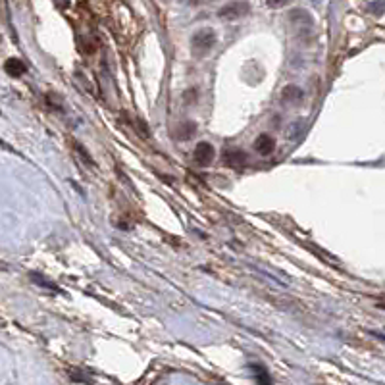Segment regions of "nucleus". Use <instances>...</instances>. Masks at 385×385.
<instances>
[{
    "label": "nucleus",
    "instance_id": "obj_1",
    "mask_svg": "<svg viewBox=\"0 0 385 385\" xmlns=\"http://www.w3.org/2000/svg\"><path fill=\"white\" fill-rule=\"evenodd\" d=\"M218 43V35L212 27H202L195 31L191 37V52L195 58H204L206 54L212 52V48Z\"/></svg>",
    "mask_w": 385,
    "mask_h": 385
},
{
    "label": "nucleus",
    "instance_id": "obj_2",
    "mask_svg": "<svg viewBox=\"0 0 385 385\" xmlns=\"http://www.w3.org/2000/svg\"><path fill=\"white\" fill-rule=\"evenodd\" d=\"M246 14H251V4L246 0H233L218 10V18L224 21H237V19L245 18Z\"/></svg>",
    "mask_w": 385,
    "mask_h": 385
},
{
    "label": "nucleus",
    "instance_id": "obj_3",
    "mask_svg": "<svg viewBox=\"0 0 385 385\" xmlns=\"http://www.w3.org/2000/svg\"><path fill=\"white\" fill-rule=\"evenodd\" d=\"M289 19H291V23L295 27H298L302 33H308L312 27H314V18H312V14L310 12H307V10L302 8H295L289 12Z\"/></svg>",
    "mask_w": 385,
    "mask_h": 385
},
{
    "label": "nucleus",
    "instance_id": "obj_4",
    "mask_svg": "<svg viewBox=\"0 0 385 385\" xmlns=\"http://www.w3.org/2000/svg\"><path fill=\"white\" fill-rule=\"evenodd\" d=\"M214 156H216V150H214V147H212L210 143L201 141V143L195 147V162H197L199 166H204V168L210 166Z\"/></svg>",
    "mask_w": 385,
    "mask_h": 385
},
{
    "label": "nucleus",
    "instance_id": "obj_5",
    "mask_svg": "<svg viewBox=\"0 0 385 385\" xmlns=\"http://www.w3.org/2000/svg\"><path fill=\"white\" fill-rule=\"evenodd\" d=\"M254 149L258 150L262 156H268V154H271L273 149H276V143H273V139H271L268 133H262L258 139L254 141Z\"/></svg>",
    "mask_w": 385,
    "mask_h": 385
},
{
    "label": "nucleus",
    "instance_id": "obj_6",
    "mask_svg": "<svg viewBox=\"0 0 385 385\" xmlns=\"http://www.w3.org/2000/svg\"><path fill=\"white\" fill-rule=\"evenodd\" d=\"M4 70L8 71V75H12V77H19V75H23L27 71V66L21 60H18V58H10L4 64Z\"/></svg>",
    "mask_w": 385,
    "mask_h": 385
},
{
    "label": "nucleus",
    "instance_id": "obj_7",
    "mask_svg": "<svg viewBox=\"0 0 385 385\" xmlns=\"http://www.w3.org/2000/svg\"><path fill=\"white\" fill-rule=\"evenodd\" d=\"M197 133V125H195V122H185V123H179L177 125V129H175V137L181 141H187L191 139L193 135Z\"/></svg>",
    "mask_w": 385,
    "mask_h": 385
},
{
    "label": "nucleus",
    "instance_id": "obj_8",
    "mask_svg": "<svg viewBox=\"0 0 385 385\" xmlns=\"http://www.w3.org/2000/svg\"><path fill=\"white\" fill-rule=\"evenodd\" d=\"M246 162V154L241 150H228L226 152V164L233 168H241Z\"/></svg>",
    "mask_w": 385,
    "mask_h": 385
},
{
    "label": "nucleus",
    "instance_id": "obj_9",
    "mask_svg": "<svg viewBox=\"0 0 385 385\" xmlns=\"http://www.w3.org/2000/svg\"><path fill=\"white\" fill-rule=\"evenodd\" d=\"M281 96H283V102H298L302 98V91L297 85H287V87L283 89Z\"/></svg>",
    "mask_w": 385,
    "mask_h": 385
},
{
    "label": "nucleus",
    "instance_id": "obj_10",
    "mask_svg": "<svg viewBox=\"0 0 385 385\" xmlns=\"http://www.w3.org/2000/svg\"><path fill=\"white\" fill-rule=\"evenodd\" d=\"M268 8L271 10H278V8H285L287 4H291V0H266Z\"/></svg>",
    "mask_w": 385,
    "mask_h": 385
},
{
    "label": "nucleus",
    "instance_id": "obj_11",
    "mask_svg": "<svg viewBox=\"0 0 385 385\" xmlns=\"http://www.w3.org/2000/svg\"><path fill=\"white\" fill-rule=\"evenodd\" d=\"M383 10H385V0H377V2H372V4H370V12H374L376 16H379Z\"/></svg>",
    "mask_w": 385,
    "mask_h": 385
},
{
    "label": "nucleus",
    "instance_id": "obj_12",
    "mask_svg": "<svg viewBox=\"0 0 385 385\" xmlns=\"http://www.w3.org/2000/svg\"><path fill=\"white\" fill-rule=\"evenodd\" d=\"M183 4H187V6H199L202 0H181Z\"/></svg>",
    "mask_w": 385,
    "mask_h": 385
},
{
    "label": "nucleus",
    "instance_id": "obj_13",
    "mask_svg": "<svg viewBox=\"0 0 385 385\" xmlns=\"http://www.w3.org/2000/svg\"><path fill=\"white\" fill-rule=\"evenodd\" d=\"M56 4H60V6H64V8H66V6L70 4V0H56Z\"/></svg>",
    "mask_w": 385,
    "mask_h": 385
},
{
    "label": "nucleus",
    "instance_id": "obj_14",
    "mask_svg": "<svg viewBox=\"0 0 385 385\" xmlns=\"http://www.w3.org/2000/svg\"><path fill=\"white\" fill-rule=\"evenodd\" d=\"M312 2H316V4H318V2H322V0H312Z\"/></svg>",
    "mask_w": 385,
    "mask_h": 385
}]
</instances>
